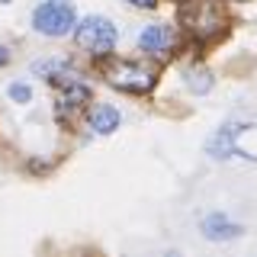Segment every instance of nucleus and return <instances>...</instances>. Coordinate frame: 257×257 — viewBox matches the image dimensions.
Returning <instances> with one entry per match:
<instances>
[{
	"mask_svg": "<svg viewBox=\"0 0 257 257\" xmlns=\"http://www.w3.org/2000/svg\"><path fill=\"white\" fill-rule=\"evenodd\" d=\"M10 96H13L16 103H26L32 93H29V87H26V84H13V87H10Z\"/></svg>",
	"mask_w": 257,
	"mask_h": 257,
	"instance_id": "obj_7",
	"label": "nucleus"
},
{
	"mask_svg": "<svg viewBox=\"0 0 257 257\" xmlns=\"http://www.w3.org/2000/svg\"><path fill=\"white\" fill-rule=\"evenodd\" d=\"M32 26H36L42 36H68L71 29L77 26V13H74V4L68 0H45V4L36 7L32 13Z\"/></svg>",
	"mask_w": 257,
	"mask_h": 257,
	"instance_id": "obj_1",
	"label": "nucleus"
},
{
	"mask_svg": "<svg viewBox=\"0 0 257 257\" xmlns=\"http://www.w3.org/2000/svg\"><path fill=\"white\" fill-rule=\"evenodd\" d=\"M203 235L212 241H225V238H238L241 228L231 225L228 219H222V215H209V219H203Z\"/></svg>",
	"mask_w": 257,
	"mask_h": 257,
	"instance_id": "obj_5",
	"label": "nucleus"
},
{
	"mask_svg": "<svg viewBox=\"0 0 257 257\" xmlns=\"http://www.w3.org/2000/svg\"><path fill=\"white\" fill-rule=\"evenodd\" d=\"M106 77H109V84L122 87V90H132V93H145L155 84V74H151V71L139 68V64H128V61H112Z\"/></svg>",
	"mask_w": 257,
	"mask_h": 257,
	"instance_id": "obj_3",
	"label": "nucleus"
},
{
	"mask_svg": "<svg viewBox=\"0 0 257 257\" xmlns=\"http://www.w3.org/2000/svg\"><path fill=\"white\" fill-rule=\"evenodd\" d=\"M132 4H139V7H155L158 0H132Z\"/></svg>",
	"mask_w": 257,
	"mask_h": 257,
	"instance_id": "obj_8",
	"label": "nucleus"
},
{
	"mask_svg": "<svg viewBox=\"0 0 257 257\" xmlns=\"http://www.w3.org/2000/svg\"><path fill=\"white\" fill-rule=\"evenodd\" d=\"M7 58H10V55H7V48L0 45V64H7Z\"/></svg>",
	"mask_w": 257,
	"mask_h": 257,
	"instance_id": "obj_9",
	"label": "nucleus"
},
{
	"mask_svg": "<svg viewBox=\"0 0 257 257\" xmlns=\"http://www.w3.org/2000/svg\"><path fill=\"white\" fill-rule=\"evenodd\" d=\"M74 39L90 55H109L112 45H116V26H112L106 16H87L74 29Z\"/></svg>",
	"mask_w": 257,
	"mask_h": 257,
	"instance_id": "obj_2",
	"label": "nucleus"
},
{
	"mask_svg": "<svg viewBox=\"0 0 257 257\" xmlns=\"http://www.w3.org/2000/svg\"><path fill=\"white\" fill-rule=\"evenodd\" d=\"M90 128L96 135H109V132H116L119 128V109L116 106H96L93 109V116H90Z\"/></svg>",
	"mask_w": 257,
	"mask_h": 257,
	"instance_id": "obj_4",
	"label": "nucleus"
},
{
	"mask_svg": "<svg viewBox=\"0 0 257 257\" xmlns=\"http://www.w3.org/2000/svg\"><path fill=\"white\" fill-rule=\"evenodd\" d=\"M0 4H4V0H0Z\"/></svg>",
	"mask_w": 257,
	"mask_h": 257,
	"instance_id": "obj_10",
	"label": "nucleus"
},
{
	"mask_svg": "<svg viewBox=\"0 0 257 257\" xmlns=\"http://www.w3.org/2000/svg\"><path fill=\"white\" fill-rule=\"evenodd\" d=\"M167 42H171V36H167V29L164 26H158V23H155V26H145L142 29V36H139V45L145 48V52H164V48H167Z\"/></svg>",
	"mask_w": 257,
	"mask_h": 257,
	"instance_id": "obj_6",
	"label": "nucleus"
}]
</instances>
